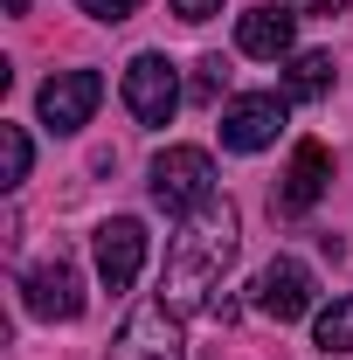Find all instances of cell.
<instances>
[{"label": "cell", "mask_w": 353, "mask_h": 360, "mask_svg": "<svg viewBox=\"0 0 353 360\" xmlns=\"http://www.w3.org/2000/svg\"><path fill=\"white\" fill-rule=\"evenodd\" d=\"M236 243H243V215L236 201H201L194 215H180L174 243H167V270H160V298L174 305L180 319L187 312H215V291H222V270L236 264Z\"/></svg>", "instance_id": "cell-1"}, {"label": "cell", "mask_w": 353, "mask_h": 360, "mask_svg": "<svg viewBox=\"0 0 353 360\" xmlns=\"http://www.w3.org/2000/svg\"><path fill=\"white\" fill-rule=\"evenodd\" d=\"M153 201L167 215H194L201 201H215V160L201 146H167L153 160Z\"/></svg>", "instance_id": "cell-2"}, {"label": "cell", "mask_w": 353, "mask_h": 360, "mask_svg": "<svg viewBox=\"0 0 353 360\" xmlns=\"http://www.w3.org/2000/svg\"><path fill=\"white\" fill-rule=\"evenodd\" d=\"M104 360H187V347H180V312L167 298L132 305V319L118 326V340H111Z\"/></svg>", "instance_id": "cell-3"}, {"label": "cell", "mask_w": 353, "mask_h": 360, "mask_svg": "<svg viewBox=\"0 0 353 360\" xmlns=\"http://www.w3.org/2000/svg\"><path fill=\"white\" fill-rule=\"evenodd\" d=\"M125 111H132L139 125H174L180 111V70L160 56V49H146L125 63Z\"/></svg>", "instance_id": "cell-4"}, {"label": "cell", "mask_w": 353, "mask_h": 360, "mask_svg": "<svg viewBox=\"0 0 353 360\" xmlns=\"http://www.w3.org/2000/svg\"><path fill=\"white\" fill-rule=\"evenodd\" d=\"M21 291H28V312H35V319H56V326L84 319V277H77V264H70L63 250L28 270V277H21Z\"/></svg>", "instance_id": "cell-5"}, {"label": "cell", "mask_w": 353, "mask_h": 360, "mask_svg": "<svg viewBox=\"0 0 353 360\" xmlns=\"http://www.w3.org/2000/svg\"><path fill=\"white\" fill-rule=\"evenodd\" d=\"M97 97H104V77L97 70H56L35 97V111H42L49 132H84L90 111H97Z\"/></svg>", "instance_id": "cell-6"}, {"label": "cell", "mask_w": 353, "mask_h": 360, "mask_svg": "<svg viewBox=\"0 0 353 360\" xmlns=\"http://www.w3.org/2000/svg\"><path fill=\"white\" fill-rule=\"evenodd\" d=\"M90 257H97L104 291H132L139 270H146V229H139L132 215H111V222L90 236Z\"/></svg>", "instance_id": "cell-7"}, {"label": "cell", "mask_w": 353, "mask_h": 360, "mask_svg": "<svg viewBox=\"0 0 353 360\" xmlns=\"http://www.w3.org/2000/svg\"><path fill=\"white\" fill-rule=\"evenodd\" d=\"M250 298H257V312L277 319V326H291V319L312 312V270L298 257H270L257 270V284H250Z\"/></svg>", "instance_id": "cell-8"}, {"label": "cell", "mask_w": 353, "mask_h": 360, "mask_svg": "<svg viewBox=\"0 0 353 360\" xmlns=\"http://www.w3.org/2000/svg\"><path fill=\"white\" fill-rule=\"evenodd\" d=\"M277 132H284V97H270V90L229 97V111H222V146L229 153H264V146H277Z\"/></svg>", "instance_id": "cell-9"}, {"label": "cell", "mask_w": 353, "mask_h": 360, "mask_svg": "<svg viewBox=\"0 0 353 360\" xmlns=\"http://www.w3.org/2000/svg\"><path fill=\"white\" fill-rule=\"evenodd\" d=\"M326 180H333V153H326L319 139H298V153H291V167H284V187H277V208H284V215H312L319 194H326Z\"/></svg>", "instance_id": "cell-10"}, {"label": "cell", "mask_w": 353, "mask_h": 360, "mask_svg": "<svg viewBox=\"0 0 353 360\" xmlns=\"http://www.w3.org/2000/svg\"><path fill=\"white\" fill-rule=\"evenodd\" d=\"M291 42H298V28H291L284 7H250V14L236 21V49L257 56V63H284V56H298Z\"/></svg>", "instance_id": "cell-11"}, {"label": "cell", "mask_w": 353, "mask_h": 360, "mask_svg": "<svg viewBox=\"0 0 353 360\" xmlns=\"http://www.w3.org/2000/svg\"><path fill=\"white\" fill-rule=\"evenodd\" d=\"M326 90H333V56H326V49H298L291 70H284V97L312 104V97H326Z\"/></svg>", "instance_id": "cell-12"}, {"label": "cell", "mask_w": 353, "mask_h": 360, "mask_svg": "<svg viewBox=\"0 0 353 360\" xmlns=\"http://www.w3.org/2000/svg\"><path fill=\"white\" fill-rule=\"evenodd\" d=\"M312 340H319L326 354H353V298L319 305V312H312Z\"/></svg>", "instance_id": "cell-13"}, {"label": "cell", "mask_w": 353, "mask_h": 360, "mask_svg": "<svg viewBox=\"0 0 353 360\" xmlns=\"http://www.w3.org/2000/svg\"><path fill=\"white\" fill-rule=\"evenodd\" d=\"M28 160H35V146H28V132L0 118V187H21V180H28Z\"/></svg>", "instance_id": "cell-14"}, {"label": "cell", "mask_w": 353, "mask_h": 360, "mask_svg": "<svg viewBox=\"0 0 353 360\" xmlns=\"http://www.w3.org/2000/svg\"><path fill=\"white\" fill-rule=\"evenodd\" d=\"M222 84H229V63L222 56H201L194 63V97H222Z\"/></svg>", "instance_id": "cell-15"}, {"label": "cell", "mask_w": 353, "mask_h": 360, "mask_svg": "<svg viewBox=\"0 0 353 360\" xmlns=\"http://www.w3.org/2000/svg\"><path fill=\"white\" fill-rule=\"evenodd\" d=\"M77 7H84L90 21H132L139 14V0H77Z\"/></svg>", "instance_id": "cell-16"}, {"label": "cell", "mask_w": 353, "mask_h": 360, "mask_svg": "<svg viewBox=\"0 0 353 360\" xmlns=\"http://www.w3.org/2000/svg\"><path fill=\"white\" fill-rule=\"evenodd\" d=\"M174 14L201 28V21H215V14H222V0H174Z\"/></svg>", "instance_id": "cell-17"}, {"label": "cell", "mask_w": 353, "mask_h": 360, "mask_svg": "<svg viewBox=\"0 0 353 360\" xmlns=\"http://www.w3.org/2000/svg\"><path fill=\"white\" fill-rule=\"evenodd\" d=\"M291 7H298V14H326V21H333V14H340L347 0H291Z\"/></svg>", "instance_id": "cell-18"}, {"label": "cell", "mask_w": 353, "mask_h": 360, "mask_svg": "<svg viewBox=\"0 0 353 360\" xmlns=\"http://www.w3.org/2000/svg\"><path fill=\"white\" fill-rule=\"evenodd\" d=\"M0 7H7V14H28V0H0Z\"/></svg>", "instance_id": "cell-19"}]
</instances>
